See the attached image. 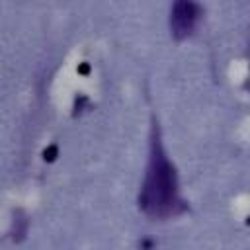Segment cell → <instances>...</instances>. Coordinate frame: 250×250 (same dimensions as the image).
Masks as SVG:
<instances>
[{
	"mask_svg": "<svg viewBox=\"0 0 250 250\" xmlns=\"http://www.w3.org/2000/svg\"><path fill=\"white\" fill-rule=\"evenodd\" d=\"M141 201L150 215H158V217L174 213V207L178 205L174 170L168 164L166 156L162 154V148L158 143L152 145V156H150Z\"/></svg>",
	"mask_w": 250,
	"mask_h": 250,
	"instance_id": "1",
	"label": "cell"
}]
</instances>
